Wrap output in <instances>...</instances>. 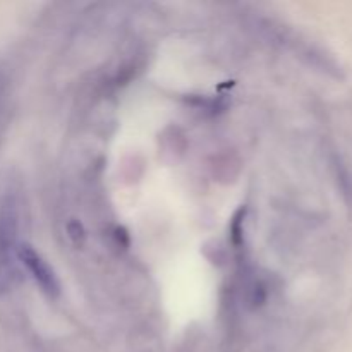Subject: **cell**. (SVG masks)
<instances>
[{"instance_id":"cell-5","label":"cell","mask_w":352,"mask_h":352,"mask_svg":"<svg viewBox=\"0 0 352 352\" xmlns=\"http://www.w3.org/2000/svg\"><path fill=\"white\" fill-rule=\"evenodd\" d=\"M7 102H9V81H7L6 72L0 69V122L7 110Z\"/></svg>"},{"instance_id":"cell-4","label":"cell","mask_w":352,"mask_h":352,"mask_svg":"<svg viewBox=\"0 0 352 352\" xmlns=\"http://www.w3.org/2000/svg\"><path fill=\"white\" fill-rule=\"evenodd\" d=\"M332 167L333 172H336L337 182H339L340 192H342V196L346 198V203H349L352 206V175L349 168L346 167V164H344L340 157L332 158Z\"/></svg>"},{"instance_id":"cell-1","label":"cell","mask_w":352,"mask_h":352,"mask_svg":"<svg viewBox=\"0 0 352 352\" xmlns=\"http://www.w3.org/2000/svg\"><path fill=\"white\" fill-rule=\"evenodd\" d=\"M260 28L311 69L332 79H344V69L339 64V60L330 52H327L325 48L320 47L318 43L309 40L302 33H298L291 26L278 23L275 19H260Z\"/></svg>"},{"instance_id":"cell-2","label":"cell","mask_w":352,"mask_h":352,"mask_svg":"<svg viewBox=\"0 0 352 352\" xmlns=\"http://www.w3.org/2000/svg\"><path fill=\"white\" fill-rule=\"evenodd\" d=\"M19 248V203L14 195H3L0 196V296L16 282Z\"/></svg>"},{"instance_id":"cell-3","label":"cell","mask_w":352,"mask_h":352,"mask_svg":"<svg viewBox=\"0 0 352 352\" xmlns=\"http://www.w3.org/2000/svg\"><path fill=\"white\" fill-rule=\"evenodd\" d=\"M19 261L30 272V275L36 282L38 287L48 298H58V294H60V282H58V277L55 275L54 268L43 260L40 253H36L30 244H23L19 248Z\"/></svg>"}]
</instances>
